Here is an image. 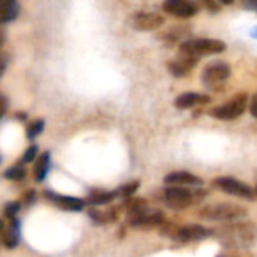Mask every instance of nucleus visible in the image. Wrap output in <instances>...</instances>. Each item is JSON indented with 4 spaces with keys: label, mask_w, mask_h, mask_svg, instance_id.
<instances>
[{
    "label": "nucleus",
    "mask_w": 257,
    "mask_h": 257,
    "mask_svg": "<svg viewBox=\"0 0 257 257\" xmlns=\"http://www.w3.org/2000/svg\"><path fill=\"white\" fill-rule=\"evenodd\" d=\"M227 45L221 39L214 38H196V39H187L181 44L179 53L191 56V57H202V56H211V54H220L226 51Z\"/></svg>",
    "instance_id": "obj_1"
},
{
    "label": "nucleus",
    "mask_w": 257,
    "mask_h": 257,
    "mask_svg": "<svg viewBox=\"0 0 257 257\" xmlns=\"http://www.w3.org/2000/svg\"><path fill=\"white\" fill-rule=\"evenodd\" d=\"M215 233H218L221 236V239L226 241V244L229 247L239 248V247H247V245L253 244V241L256 238V227L250 223L232 224V226L221 227Z\"/></svg>",
    "instance_id": "obj_2"
},
{
    "label": "nucleus",
    "mask_w": 257,
    "mask_h": 257,
    "mask_svg": "<svg viewBox=\"0 0 257 257\" xmlns=\"http://www.w3.org/2000/svg\"><path fill=\"white\" fill-rule=\"evenodd\" d=\"M247 209L235 203H214L202 208L199 217L209 221H235L247 217Z\"/></svg>",
    "instance_id": "obj_3"
},
{
    "label": "nucleus",
    "mask_w": 257,
    "mask_h": 257,
    "mask_svg": "<svg viewBox=\"0 0 257 257\" xmlns=\"http://www.w3.org/2000/svg\"><path fill=\"white\" fill-rule=\"evenodd\" d=\"M203 196L205 191H191L184 187H167L164 190V200L175 209H185L194 202L202 200Z\"/></svg>",
    "instance_id": "obj_4"
},
{
    "label": "nucleus",
    "mask_w": 257,
    "mask_h": 257,
    "mask_svg": "<svg viewBox=\"0 0 257 257\" xmlns=\"http://www.w3.org/2000/svg\"><path fill=\"white\" fill-rule=\"evenodd\" d=\"M247 104H248L247 95L239 93L233 99H230L229 102L211 108L209 116H212V117H215L218 120H233V119H238L239 116H242L245 113Z\"/></svg>",
    "instance_id": "obj_5"
},
{
    "label": "nucleus",
    "mask_w": 257,
    "mask_h": 257,
    "mask_svg": "<svg viewBox=\"0 0 257 257\" xmlns=\"http://www.w3.org/2000/svg\"><path fill=\"white\" fill-rule=\"evenodd\" d=\"M214 187H217L218 190H221L230 196H235V197H239L244 200L256 199V191L250 185H247L235 178H230V176H221V178L214 179Z\"/></svg>",
    "instance_id": "obj_6"
},
{
    "label": "nucleus",
    "mask_w": 257,
    "mask_h": 257,
    "mask_svg": "<svg viewBox=\"0 0 257 257\" xmlns=\"http://www.w3.org/2000/svg\"><path fill=\"white\" fill-rule=\"evenodd\" d=\"M230 72L232 69L226 62L217 60V62L208 63L202 71V83L208 87L221 86L230 77Z\"/></svg>",
    "instance_id": "obj_7"
},
{
    "label": "nucleus",
    "mask_w": 257,
    "mask_h": 257,
    "mask_svg": "<svg viewBox=\"0 0 257 257\" xmlns=\"http://www.w3.org/2000/svg\"><path fill=\"white\" fill-rule=\"evenodd\" d=\"M211 235H214V232L206 229L205 226L188 224V226H182V227H178L176 230H173L172 238L178 242H194V241H202Z\"/></svg>",
    "instance_id": "obj_8"
},
{
    "label": "nucleus",
    "mask_w": 257,
    "mask_h": 257,
    "mask_svg": "<svg viewBox=\"0 0 257 257\" xmlns=\"http://www.w3.org/2000/svg\"><path fill=\"white\" fill-rule=\"evenodd\" d=\"M164 24V17L157 12L139 11L131 17V26L140 32H152Z\"/></svg>",
    "instance_id": "obj_9"
},
{
    "label": "nucleus",
    "mask_w": 257,
    "mask_h": 257,
    "mask_svg": "<svg viewBox=\"0 0 257 257\" xmlns=\"http://www.w3.org/2000/svg\"><path fill=\"white\" fill-rule=\"evenodd\" d=\"M166 221L164 212L158 209H145L140 214H136L130 217V224L133 227H157L161 226Z\"/></svg>",
    "instance_id": "obj_10"
},
{
    "label": "nucleus",
    "mask_w": 257,
    "mask_h": 257,
    "mask_svg": "<svg viewBox=\"0 0 257 257\" xmlns=\"http://www.w3.org/2000/svg\"><path fill=\"white\" fill-rule=\"evenodd\" d=\"M163 9L167 14L175 15L178 18H190L199 12L197 6L194 3L185 2V0H166L163 3Z\"/></svg>",
    "instance_id": "obj_11"
},
{
    "label": "nucleus",
    "mask_w": 257,
    "mask_h": 257,
    "mask_svg": "<svg viewBox=\"0 0 257 257\" xmlns=\"http://www.w3.org/2000/svg\"><path fill=\"white\" fill-rule=\"evenodd\" d=\"M197 62H199V59L179 53L178 57H175L173 60H170V62L167 63V69H169V72H170L173 77L181 78V77L188 75V72L197 65Z\"/></svg>",
    "instance_id": "obj_12"
},
{
    "label": "nucleus",
    "mask_w": 257,
    "mask_h": 257,
    "mask_svg": "<svg viewBox=\"0 0 257 257\" xmlns=\"http://www.w3.org/2000/svg\"><path fill=\"white\" fill-rule=\"evenodd\" d=\"M45 197L53 202L57 208L65 209V211H72V212H78L83 211L86 206V202L83 199L78 197H72V196H60L54 191H45Z\"/></svg>",
    "instance_id": "obj_13"
},
{
    "label": "nucleus",
    "mask_w": 257,
    "mask_h": 257,
    "mask_svg": "<svg viewBox=\"0 0 257 257\" xmlns=\"http://www.w3.org/2000/svg\"><path fill=\"white\" fill-rule=\"evenodd\" d=\"M209 102H211V98L208 95H202V93H196V92L181 93L175 99V105L179 110L191 108V107H196V105H205V104H209Z\"/></svg>",
    "instance_id": "obj_14"
},
{
    "label": "nucleus",
    "mask_w": 257,
    "mask_h": 257,
    "mask_svg": "<svg viewBox=\"0 0 257 257\" xmlns=\"http://www.w3.org/2000/svg\"><path fill=\"white\" fill-rule=\"evenodd\" d=\"M164 182L172 187H184V185L194 187V185H200L202 179L190 172H172L164 178Z\"/></svg>",
    "instance_id": "obj_15"
},
{
    "label": "nucleus",
    "mask_w": 257,
    "mask_h": 257,
    "mask_svg": "<svg viewBox=\"0 0 257 257\" xmlns=\"http://www.w3.org/2000/svg\"><path fill=\"white\" fill-rule=\"evenodd\" d=\"M2 242L8 250H12L20 244V223L17 218L12 220V223L5 229L2 235Z\"/></svg>",
    "instance_id": "obj_16"
},
{
    "label": "nucleus",
    "mask_w": 257,
    "mask_h": 257,
    "mask_svg": "<svg viewBox=\"0 0 257 257\" xmlns=\"http://www.w3.org/2000/svg\"><path fill=\"white\" fill-rule=\"evenodd\" d=\"M20 14V5L15 0H0V26L14 21Z\"/></svg>",
    "instance_id": "obj_17"
},
{
    "label": "nucleus",
    "mask_w": 257,
    "mask_h": 257,
    "mask_svg": "<svg viewBox=\"0 0 257 257\" xmlns=\"http://www.w3.org/2000/svg\"><path fill=\"white\" fill-rule=\"evenodd\" d=\"M50 166H51V155L50 152H42L38 158H36V163H35V167H33V175H35V179L36 182H44L48 172H50Z\"/></svg>",
    "instance_id": "obj_18"
},
{
    "label": "nucleus",
    "mask_w": 257,
    "mask_h": 257,
    "mask_svg": "<svg viewBox=\"0 0 257 257\" xmlns=\"http://www.w3.org/2000/svg\"><path fill=\"white\" fill-rule=\"evenodd\" d=\"M114 199H116L114 191H95V193H90L86 203L90 206H102V205L111 203Z\"/></svg>",
    "instance_id": "obj_19"
},
{
    "label": "nucleus",
    "mask_w": 257,
    "mask_h": 257,
    "mask_svg": "<svg viewBox=\"0 0 257 257\" xmlns=\"http://www.w3.org/2000/svg\"><path fill=\"white\" fill-rule=\"evenodd\" d=\"M26 175H27V172H26L24 164L23 163H18V164H15L12 167H8L3 176L6 179H9V181H21V179L26 178Z\"/></svg>",
    "instance_id": "obj_20"
},
{
    "label": "nucleus",
    "mask_w": 257,
    "mask_h": 257,
    "mask_svg": "<svg viewBox=\"0 0 257 257\" xmlns=\"http://www.w3.org/2000/svg\"><path fill=\"white\" fill-rule=\"evenodd\" d=\"M90 218L98 223V224H107L116 220V211H108V212H99V211H89Z\"/></svg>",
    "instance_id": "obj_21"
},
{
    "label": "nucleus",
    "mask_w": 257,
    "mask_h": 257,
    "mask_svg": "<svg viewBox=\"0 0 257 257\" xmlns=\"http://www.w3.org/2000/svg\"><path fill=\"white\" fill-rule=\"evenodd\" d=\"M44 126H45L44 119H36V120H33V122L27 126V134H26L27 139H29V140H35L38 136L42 134Z\"/></svg>",
    "instance_id": "obj_22"
},
{
    "label": "nucleus",
    "mask_w": 257,
    "mask_h": 257,
    "mask_svg": "<svg viewBox=\"0 0 257 257\" xmlns=\"http://www.w3.org/2000/svg\"><path fill=\"white\" fill-rule=\"evenodd\" d=\"M140 187V182L139 181H134V182H128L125 185H122L120 188H117L114 191V196L116 197H131Z\"/></svg>",
    "instance_id": "obj_23"
},
{
    "label": "nucleus",
    "mask_w": 257,
    "mask_h": 257,
    "mask_svg": "<svg viewBox=\"0 0 257 257\" xmlns=\"http://www.w3.org/2000/svg\"><path fill=\"white\" fill-rule=\"evenodd\" d=\"M21 209V205L18 202H11V203H6L5 209H3V215L8 218V220H15L18 211Z\"/></svg>",
    "instance_id": "obj_24"
},
{
    "label": "nucleus",
    "mask_w": 257,
    "mask_h": 257,
    "mask_svg": "<svg viewBox=\"0 0 257 257\" xmlns=\"http://www.w3.org/2000/svg\"><path fill=\"white\" fill-rule=\"evenodd\" d=\"M38 152H39V149H38V146H36V145L29 146V148L26 149V152L23 154V158H21V161H20V163H23V164L33 163V161L36 160V157H38Z\"/></svg>",
    "instance_id": "obj_25"
},
{
    "label": "nucleus",
    "mask_w": 257,
    "mask_h": 257,
    "mask_svg": "<svg viewBox=\"0 0 257 257\" xmlns=\"http://www.w3.org/2000/svg\"><path fill=\"white\" fill-rule=\"evenodd\" d=\"M217 257H251L248 253H239L236 250H232V251H226V253H220Z\"/></svg>",
    "instance_id": "obj_26"
},
{
    "label": "nucleus",
    "mask_w": 257,
    "mask_h": 257,
    "mask_svg": "<svg viewBox=\"0 0 257 257\" xmlns=\"http://www.w3.org/2000/svg\"><path fill=\"white\" fill-rule=\"evenodd\" d=\"M250 113L253 114V117L257 119V93H254L253 99H251V104H250Z\"/></svg>",
    "instance_id": "obj_27"
},
{
    "label": "nucleus",
    "mask_w": 257,
    "mask_h": 257,
    "mask_svg": "<svg viewBox=\"0 0 257 257\" xmlns=\"http://www.w3.org/2000/svg\"><path fill=\"white\" fill-rule=\"evenodd\" d=\"M35 197H36V194H35V191H27L26 194H24V203L26 205H32V202L35 200Z\"/></svg>",
    "instance_id": "obj_28"
},
{
    "label": "nucleus",
    "mask_w": 257,
    "mask_h": 257,
    "mask_svg": "<svg viewBox=\"0 0 257 257\" xmlns=\"http://www.w3.org/2000/svg\"><path fill=\"white\" fill-rule=\"evenodd\" d=\"M6 65H8V57L0 53V77L3 75V72L6 69Z\"/></svg>",
    "instance_id": "obj_29"
},
{
    "label": "nucleus",
    "mask_w": 257,
    "mask_h": 257,
    "mask_svg": "<svg viewBox=\"0 0 257 257\" xmlns=\"http://www.w3.org/2000/svg\"><path fill=\"white\" fill-rule=\"evenodd\" d=\"M6 108H8V101H6V98L3 95H0V116L5 114Z\"/></svg>",
    "instance_id": "obj_30"
},
{
    "label": "nucleus",
    "mask_w": 257,
    "mask_h": 257,
    "mask_svg": "<svg viewBox=\"0 0 257 257\" xmlns=\"http://www.w3.org/2000/svg\"><path fill=\"white\" fill-rule=\"evenodd\" d=\"M205 6H206L209 11H214V12L220 11V5H217V3H215V2H212V0H211V2H208V0H206V2H205Z\"/></svg>",
    "instance_id": "obj_31"
},
{
    "label": "nucleus",
    "mask_w": 257,
    "mask_h": 257,
    "mask_svg": "<svg viewBox=\"0 0 257 257\" xmlns=\"http://www.w3.org/2000/svg\"><path fill=\"white\" fill-rule=\"evenodd\" d=\"M5 229H6V226H5V223H3V221L0 220V235H3Z\"/></svg>",
    "instance_id": "obj_32"
},
{
    "label": "nucleus",
    "mask_w": 257,
    "mask_h": 257,
    "mask_svg": "<svg viewBox=\"0 0 257 257\" xmlns=\"http://www.w3.org/2000/svg\"><path fill=\"white\" fill-rule=\"evenodd\" d=\"M251 35H253V38H256L257 39V27L253 30V32H251Z\"/></svg>",
    "instance_id": "obj_33"
},
{
    "label": "nucleus",
    "mask_w": 257,
    "mask_h": 257,
    "mask_svg": "<svg viewBox=\"0 0 257 257\" xmlns=\"http://www.w3.org/2000/svg\"><path fill=\"white\" fill-rule=\"evenodd\" d=\"M256 194H257V185H256Z\"/></svg>",
    "instance_id": "obj_34"
},
{
    "label": "nucleus",
    "mask_w": 257,
    "mask_h": 257,
    "mask_svg": "<svg viewBox=\"0 0 257 257\" xmlns=\"http://www.w3.org/2000/svg\"><path fill=\"white\" fill-rule=\"evenodd\" d=\"M0 163H2V158H0Z\"/></svg>",
    "instance_id": "obj_35"
}]
</instances>
